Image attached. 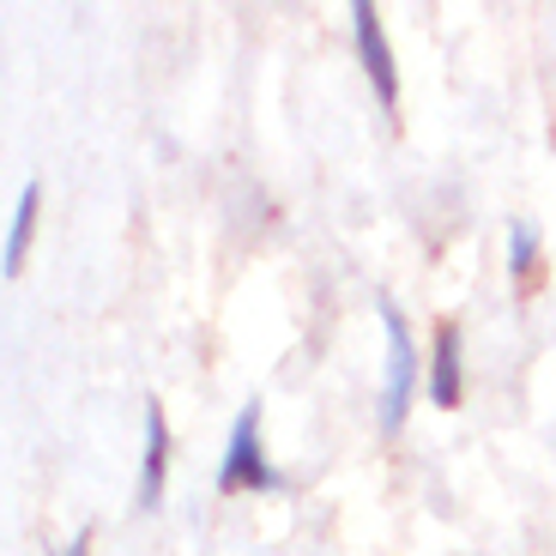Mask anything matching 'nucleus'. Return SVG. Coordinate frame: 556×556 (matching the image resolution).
I'll use <instances>...</instances> for the list:
<instances>
[{"mask_svg":"<svg viewBox=\"0 0 556 556\" xmlns=\"http://www.w3.org/2000/svg\"><path fill=\"white\" fill-rule=\"evenodd\" d=\"M539 261H544V249H539V224L532 218H515L508 224V273L527 285L532 273H539Z\"/></svg>","mask_w":556,"mask_h":556,"instance_id":"0eeeda50","label":"nucleus"},{"mask_svg":"<svg viewBox=\"0 0 556 556\" xmlns=\"http://www.w3.org/2000/svg\"><path fill=\"white\" fill-rule=\"evenodd\" d=\"M376 315H381V339H388V363H381V435H400L405 430V412H412V393L424 381V357L412 345V327H405L400 303L393 296H376Z\"/></svg>","mask_w":556,"mask_h":556,"instance_id":"f257e3e1","label":"nucleus"},{"mask_svg":"<svg viewBox=\"0 0 556 556\" xmlns=\"http://www.w3.org/2000/svg\"><path fill=\"white\" fill-rule=\"evenodd\" d=\"M351 42H357V67H363V79H369V91H376L381 115L393 122V110H400V61H393V42H388V30H381L376 0H357V7H351Z\"/></svg>","mask_w":556,"mask_h":556,"instance_id":"7ed1b4c3","label":"nucleus"},{"mask_svg":"<svg viewBox=\"0 0 556 556\" xmlns=\"http://www.w3.org/2000/svg\"><path fill=\"white\" fill-rule=\"evenodd\" d=\"M285 490V472L266 459L261 442V405H242L237 424H230V442L218 459V496H273Z\"/></svg>","mask_w":556,"mask_h":556,"instance_id":"f03ea898","label":"nucleus"},{"mask_svg":"<svg viewBox=\"0 0 556 556\" xmlns=\"http://www.w3.org/2000/svg\"><path fill=\"white\" fill-rule=\"evenodd\" d=\"M61 556H91V527H85V532H73V544H67Z\"/></svg>","mask_w":556,"mask_h":556,"instance_id":"6e6552de","label":"nucleus"},{"mask_svg":"<svg viewBox=\"0 0 556 556\" xmlns=\"http://www.w3.org/2000/svg\"><path fill=\"white\" fill-rule=\"evenodd\" d=\"M424 393H430V405H442V412H454V405L466 400V339H459L454 320H435L430 357H424Z\"/></svg>","mask_w":556,"mask_h":556,"instance_id":"20e7f679","label":"nucleus"},{"mask_svg":"<svg viewBox=\"0 0 556 556\" xmlns=\"http://www.w3.org/2000/svg\"><path fill=\"white\" fill-rule=\"evenodd\" d=\"M164 478H169V424H164V400H146V454H139V508L164 502Z\"/></svg>","mask_w":556,"mask_h":556,"instance_id":"39448f33","label":"nucleus"},{"mask_svg":"<svg viewBox=\"0 0 556 556\" xmlns=\"http://www.w3.org/2000/svg\"><path fill=\"white\" fill-rule=\"evenodd\" d=\"M37 212H42V188L25 181L18 188V206H13V224H7V249H0V273L7 278H18V266H25L30 237H37Z\"/></svg>","mask_w":556,"mask_h":556,"instance_id":"423d86ee","label":"nucleus"}]
</instances>
